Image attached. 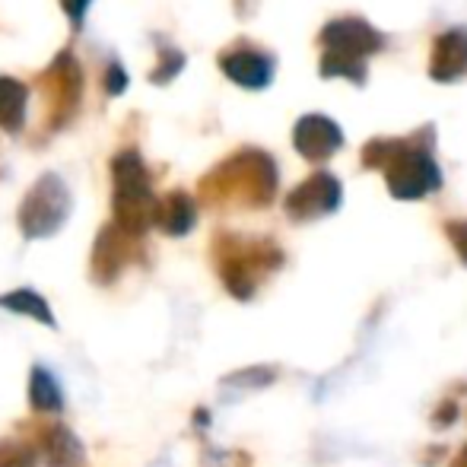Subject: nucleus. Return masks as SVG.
<instances>
[{
	"label": "nucleus",
	"instance_id": "f257e3e1",
	"mask_svg": "<svg viewBox=\"0 0 467 467\" xmlns=\"http://www.w3.org/2000/svg\"><path fill=\"white\" fill-rule=\"evenodd\" d=\"M430 150L432 128H423L407 140H372L363 150V162L385 169L388 188L398 201H417L442 185V172Z\"/></svg>",
	"mask_w": 467,
	"mask_h": 467
},
{
	"label": "nucleus",
	"instance_id": "f03ea898",
	"mask_svg": "<svg viewBox=\"0 0 467 467\" xmlns=\"http://www.w3.org/2000/svg\"><path fill=\"white\" fill-rule=\"evenodd\" d=\"M321 77H344V80L363 87L366 83V57L385 48V36L366 23L363 16H340L321 29Z\"/></svg>",
	"mask_w": 467,
	"mask_h": 467
},
{
	"label": "nucleus",
	"instance_id": "7ed1b4c3",
	"mask_svg": "<svg viewBox=\"0 0 467 467\" xmlns=\"http://www.w3.org/2000/svg\"><path fill=\"white\" fill-rule=\"evenodd\" d=\"M111 179H115V226L134 239L143 235L156 223L160 201L150 188V175L137 150H124L111 162Z\"/></svg>",
	"mask_w": 467,
	"mask_h": 467
},
{
	"label": "nucleus",
	"instance_id": "20e7f679",
	"mask_svg": "<svg viewBox=\"0 0 467 467\" xmlns=\"http://www.w3.org/2000/svg\"><path fill=\"white\" fill-rule=\"evenodd\" d=\"M70 216V191L57 175H42L19 203V229L26 239H48Z\"/></svg>",
	"mask_w": 467,
	"mask_h": 467
},
{
	"label": "nucleus",
	"instance_id": "39448f33",
	"mask_svg": "<svg viewBox=\"0 0 467 467\" xmlns=\"http://www.w3.org/2000/svg\"><path fill=\"white\" fill-rule=\"evenodd\" d=\"M293 143L299 156L312 162H325L344 147V130L327 115H302L293 128Z\"/></svg>",
	"mask_w": 467,
	"mask_h": 467
},
{
	"label": "nucleus",
	"instance_id": "423d86ee",
	"mask_svg": "<svg viewBox=\"0 0 467 467\" xmlns=\"http://www.w3.org/2000/svg\"><path fill=\"white\" fill-rule=\"evenodd\" d=\"M340 182L331 172H315L312 179H306L293 194L286 197V210L296 220H312V216L331 213L340 207Z\"/></svg>",
	"mask_w": 467,
	"mask_h": 467
},
{
	"label": "nucleus",
	"instance_id": "0eeeda50",
	"mask_svg": "<svg viewBox=\"0 0 467 467\" xmlns=\"http://www.w3.org/2000/svg\"><path fill=\"white\" fill-rule=\"evenodd\" d=\"M430 77L436 83H458L467 77V29L455 26L436 36L430 55Z\"/></svg>",
	"mask_w": 467,
	"mask_h": 467
},
{
	"label": "nucleus",
	"instance_id": "6e6552de",
	"mask_svg": "<svg viewBox=\"0 0 467 467\" xmlns=\"http://www.w3.org/2000/svg\"><path fill=\"white\" fill-rule=\"evenodd\" d=\"M223 74L245 89H265L274 80V57L254 48H233L220 57Z\"/></svg>",
	"mask_w": 467,
	"mask_h": 467
},
{
	"label": "nucleus",
	"instance_id": "1a4fd4ad",
	"mask_svg": "<svg viewBox=\"0 0 467 467\" xmlns=\"http://www.w3.org/2000/svg\"><path fill=\"white\" fill-rule=\"evenodd\" d=\"M124 239H128V233H124V229H118L115 223L99 233V239L93 245V277L99 283H111L118 274H121L124 258H128Z\"/></svg>",
	"mask_w": 467,
	"mask_h": 467
},
{
	"label": "nucleus",
	"instance_id": "9d476101",
	"mask_svg": "<svg viewBox=\"0 0 467 467\" xmlns=\"http://www.w3.org/2000/svg\"><path fill=\"white\" fill-rule=\"evenodd\" d=\"M42 455L48 467H80L87 462V451H83L80 439L61 423L48 426L42 432Z\"/></svg>",
	"mask_w": 467,
	"mask_h": 467
},
{
	"label": "nucleus",
	"instance_id": "9b49d317",
	"mask_svg": "<svg viewBox=\"0 0 467 467\" xmlns=\"http://www.w3.org/2000/svg\"><path fill=\"white\" fill-rule=\"evenodd\" d=\"M197 220V207L194 201L185 194V191H172L160 201V210H156V226L169 235H185L191 233Z\"/></svg>",
	"mask_w": 467,
	"mask_h": 467
},
{
	"label": "nucleus",
	"instance_id": "f8f14e48",
	"mask_svg": "<svg viewBox=\"0 0 467 467\" xmlns=\"http://www.w3.org/2000/svg\"><path fill=\"white\" fill-rule=\"evenodd\" d=\"M26 102H29V89L26 83L13 80V77H0V128L6 134H16L26 121Z\"/></svg>",
	"mask_w": 467,
	"mask_h": 467
},
{
	"label": "nucleus",
	"instance_id": "ddd939ff",
	"mask_svg": "<svg viewBox=\"0 0 467 467\" xmlns=\"http://www.w3.org/2000/svg\"><path fill=\"white\" fill-rule=\"evenodd\" d=\"M29 404H32V410H38V413H57L64 407L61 385H57V379L45 369V366H36V369H32Z\"/></svg>",
	"mask_w": 467,
	"mask_h": 467
},
{
	"label": "nucleus",
	"instance_id": "4468645a",
	"mask_svg": "<svg viewBox=\"0 0 467 467\" xmlns=\"http://www.w3.org/2000/svg\"><path fill=\"white\" fill-rule=\"evenodd\" d=\"M0 308H6V312H13V315H26V318H36L48 327L57 325L55 315H51V306L38 293H32V289H13V293H4L0 296Z\"/></svg>",
	"mask_w": 467,
	"mask_h": 467
},
{
	"label": "nucleus",
	"instance_id": "2eb2a0df",
	"mask_svg": "<svg viewBox=\"0 0 467 467\" xmlns=\"http://www.w3.org/2000/svg\"><path fill=\"white\" fill-rule=\"evenodd\" d=\"M185 67V55H182L179 48H172V45H160V64H156V70L150 74V80L153 83H169L172 77H179V70Z\"/></svg>",
	"mask_w": 467,
	"mask_h": 467
},
{
	"label": "nucleus",
	"instance_id": "dca6fc26",
	"mask_svg": "<svg viewBox=\"0 0 467 467\" xmlns=\"http://www.w3.org/2000/svg\"><path fill=\"white\" fill-rule=\"evenodd\" d=\"M0 467H36V455L29 445L16 442V439H4L0 442Z\"/></svg>",
	"mask_w": 467,
	"mask_h": 467
},
{
	"label": "nucleus",
	"instance_id": "f3484780",
	"mask_svg": "<svg viewBox=\"0 0 467 467\" xmlns=\"http://www.w3.org/2000/svg\"><path fill=\"white\" fill-rule=\"evenodd\" d=\"M124 89H128V74H124L121 64L111 61L109 67H105V93H109V96H121Z\"/></svg>",
	"mask_w": 467,
	"mask_h": 467
},
{
	"label": "nucleus",
	"instance_id": "a211bd4d",
	"mask_svg": "<svg viewBox=\"0 0 467 467\" xmlns=\"http://www.w3.org/2000/svg\"><path fill=\"white\" fill-rule=\"evenodd\" d=\"M89 4H93V0H61L64 13H67L74 26H83V16H87V6Z\"/></svg>",
	"mask_w": 467,
	"mask_h": 467
},
{
	"label": "nucleus",
	"instance_id": "6ab92c4d",
	"mask_svg": "<svg viewBox=\"0 0 467 467\" xmlns=\"http://www.w3.org/2000/svg\"><path fill=\"white\" fill-rule=\"evenodd\" d=\"M449 235L458 245V254L467 261V223H449Z\"/></svg>",
	"mask_w": 467,
	"mask_h": 467
}]
</instances>
